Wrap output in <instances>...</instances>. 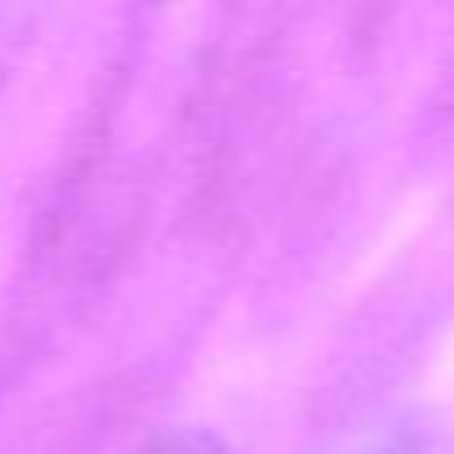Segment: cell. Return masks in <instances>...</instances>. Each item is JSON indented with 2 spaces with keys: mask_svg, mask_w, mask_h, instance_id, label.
<instances>
[{
  "mask_svg": "<svg viewBox=\"0 0 454 454\" xmlns=\"http://www.w3.org/2000/svg\"><path fill=\"white\" fill-rule=\"evenodd\" d=\"M361 454H414L405 441H383V445H374V450H361Z\"/></svg>",
  "mask_w": 454,
  "mask_h": 454,
  "instance_id": "2",
  "label": "cell"
},
{
  "mask_svg": "<svg viewBox=\"0 0 454 454\" xmlns=\"http://www.w3.org/2000/svg\"><path fill=\"white\" fill-rule=\"evenodd\" d=\"M138 454H227V445L205 427H178V432H160Z\"/></svg>",
  "mask_w": 454,
  "mask_h": 454,
  "instance_id": "1",
  "label": "cell"
}]
</instances>
